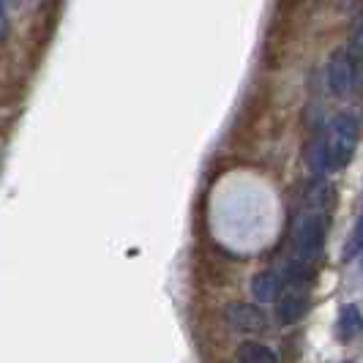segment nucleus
I'll list each match as a JSON object with an SVG mask.
<instances>
[{
  "label": "nucleus",
  "instance_id": "nucleus-11",
  "mask_svg": "<svg viewBox=\"0 0 363 363\" xmlns=\"http://www.w3.org/2000/svg\"><path fill=\"white\" fill-rule=\"evenodd\" d=\"M22 3H25V0H22Z\"/></svg>",
  "mask_w": 363,
  "mask_h": 363
},
{
  "label": "nucleus",
  "instance_id": "nucleus-9",
  "mask_svg": "<svg viewBox=\"0 0 363 363\" xmlns=\"http://www.w3.org/2000/svg\"><path fill=\"white\" fill-rule=\"evenodd\" d=\"M309 167L314 175H320L325 169V140L323 137H317L309 145Z\"/></svg>",
  "mask_w": 363,
  "mask_h": 363
},
{
  "label": "nucleus",
  "instance_id": "nucleus-4",
  "mask_svg": "<svg viewBox=\"0 0 363 363\" xmlns=\"http://www.w3.org/2000/svg\"><path fill=\"white\" fill-rule=\"evenodd\" d=\"M224 317H227V323L235 328V330H243V333H262L268 328L265 314L257 309V306H249V303H233V306H227Z\"/></svg>",
  "mask_w": 363,
  "mask_h": 363
},
{
  "label": "nucleus",
  "instance_id": "nucleus-10",
  "mask_svg": "<svg viewBox=\"0 0 363 363\" xmlns=\"http://www.w3.org/2000/svg\"><path fill=\"white\" fill-rule=\"evenodd\" d=\"M9 33V19H6V3L0 0V41Z\"/></svg>",
  "mask_w": 363,
  "mask_h": 363
},
{
  "label": "nucleus",
  "instance_id": "nucleus-3",
  "mask_svg": "<svg viewBox=\"0 0 363 363\" xmlns=\"http://www.w3.org/2000/svg\"><path fill=\"white\" fill-rule=\"evenodd\" d=\"M358 82V60H352L347 52H336L328 66V85L336 96H347Z\"/></svg>",
  "mask_w": 363,
  "mask_h": 363
},
{
  "label": "nucleus",
  "instance_id": "nucleus-5",
  "mask_svg": "<svg viewBox=\"0 0 363 363\" xmlns=\"http://www.w3.org/2000/svg\"><path fill=\"white\" fill-rule=\"evenodd\" d=\"M279 290H281V276L273 271L257 273L255 281H252V295H255L257 301H262V303L276 301V298H279Z\"/></svg>",
  "mask_w": 363,
  "mask_h": 363
},
{
  "label": "nucleus",
  "instance_id": "nucleus-1",
  "mask_svg": "<svg viewBox=\"0 0 363 363\" xmlns=\"http://www.w3.org/2000/svg\"><path fill=\"white\" fill-rule=\"evenodd\" d=\"M323 140H325V169H345L355 153V145H358L355 115H350V112L336 115Z\"/></svg>",
  "mask_w": 363,
  "mask_h": 363
},
{
  "label": "nucleus",
  "instance_id": "nucleus-7",
  "mask_svg": "<svg viewBox=\"0 0 363 363\" xmlns=\"http://www.w3.org/2000/svg\"><path fill=\"white\" fill-rule=\"evenodd\" d=\"M235 358L240 363H276L279 361V355H276L273 350L257 345V342H243V345L238 347Z\"/></svg>",
  "mask_w": 363,
  "mask_h": 363
},
{
  "label": "nucleus",
  "instance_id": "nucleus-8",
  "mask_svg": "<svg viewBox=\"0 0 363 363\" xmlns=\"http://www.w3.org/2000/svg\"><path fill=\"white\" fill-rule=\"evenodd\" d=\"M361 330V314L355 306H345L339 314V336L342 339H355Z\"/></svg>",
  "mask_w": 363,
  "mask_h": 363
},
{
  "label": "nucleus",
  "instance_id": "nucleus-6",
  "mask_svg": "<svg viewBox=\"0 0 363 363\" xmlns=\"http://www.w3.org/2000/svg\"><path fill=\"white\" fill-rule=\"evenodd\" d=\"M309 309V301L306 295H298V292H290L279 301V320L281 323H298Z\"/></svg>",
  "mask_w": 363,
  "mask_h": 363
},
{
  "label": "nucleus",
  "instance_id": "nucleus-2",
  "mask_svg": "<svg viewBox=\"0 0 363 363\" xmlns=\"http://www.w3.org/2000/svg\"><path fill=\"white\" fill-rule=\"evenodd\" d=\"M323 238H325V221L320 218V213H306L295 230V257L301 262L317 259L323 252Z\"/></svg>",
  "mask_w": 363,
  "mask_h": 363
}]
</instances>
